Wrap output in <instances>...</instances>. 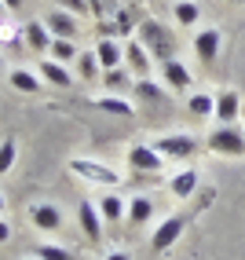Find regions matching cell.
Segmentation results:
<instances>
[{"label": "cell", "mask_w": 245, "mask_h": 260, "mask_svg": "<svg viewBox=\"0 0 245 260\" xmlns=\"http://www.w3.org/2000/svg\"><path fill=\"white\" fill-rule=\"evenodd\" d=\"M139 29V41H143V48L150 51L154 59H176V48H180V41H176V33H172L168 26H161L157 19H143L135 26Z\"/></svg>", "instance_id": "1"}, {"label": "cell", "mask_w": 245, "mask_h": 260, "mask_svg": "<svg viewBox=\"0 0 245 260\" xmlns=\"http://www.w3.org/2000/svg\"><path fill=\"white\" fill-rule=\"evenodd\" d=\"M150 143H154V150L161 154L165 161H190L201 150V143L194 140V136H187V132H168V136H157V140H150Z\"/></svg>", "instance_id": "2"}, {"label": "cell", "mask_w": 245, "mask_h": 260, "mask_svg": "<svg viewBox=\"0 0 245 260\" xmlns=\"http://www.w3.org/2000/svg\"><path fill=\"white\" fill-rule=\"evenodd\" d=\"M69 172L81 176V180H88V183L107 187V190H117V183L125 180L114 165H102V161H92V158H69Z\"/></svg>", "instance_id": "3"}, {"label": "cell", "mask_w": 245, "mask_h": 260, "mask_svg": "<svg viewBox=\"0 0 245 260\" xmlns=\"http://www.w3.org/2000/svg\"><path fill=\"white\" fill-rule=\"evenodd\" d=\"M205 147L213 154H220V158H241L245 154V132L238 125H216L213 132H208Z\"/></svg>", "instance_id": "4"}, {"label": "cell", "mask_w": 245, "mask_h": 260, "mask_svg": "<svg viewBox=\"0 0 245 260\" xmlns=\"http://www.w3.org/2000/svg\"><path fill=\"white\" fill-rule=\"evenodd\" d=\"M183 228H187V216H183V213L165 216L161 223H157V231L150 235V249H154V253H165L168 246H176L180 235H183Z\"/></svg>", "instance_id": "5"}, {"label": "cell", "mask_w": 245, "mask_h": 260, "mask_svg": "<svg viewBox=\"0 0 245 260\" xmlns=\"http://www.w3.org/2000/svg\"><path fill=\"white\" fill-rule=\"evenodd\" d=\"M128 169L147 172V176H157V172L165 169V158L154 150V143H135V147H128Z\"/></svg>", "instance_id": "6"}, {"label": "cell", "mask_w": 245, "mask_h": 260, "mask_svg": "<svg viewBox=\"0 0 245 260\" xmlns=\"http://www.w3.org/2000/svg\"><path fill=\"white\" fill-rule=\"evenodd\" d=\"M77 223H81V231H84V238H88L92 246L102 242V213H99V202L81 198L77 202Z\"/></svg>", "instance_id": "7"}, {"label": "cell", "mask_w": 245, "mask_h": 260, "mask_svg": "<svg viewBox=\"0 0 245 260\" xmlns=\"http://www.w3.org/2000/svg\"><path fill=\"white\" fill-rule=\"evenodd\" d=\"M44 26L51 29V37H62V41H77V33H81L77 15L66 11V8H51V11L44 15Z\"/></svg>", "instance_id": "8"}, {"label": "cell", "mask_w": 245, "mask_h": 260, "mask_svg": "<svg viewBox=\"0 0 245 260\" xmlns=\"http://www.w3.org/2000/svg\"><path fill=\"white\" fill-rule=\"evenodd\" d=\"M161 77H165V88L176 95V92H190V84H194V77H190V70L180 62V59H165L161 62Z\"/></svg>", "instance_id": "9"}, {"label": "cell", "mask_w": 245, "mask_h": 260, "mask_svg": "<svg viewBox=\"0 0 245 260\" xmlns=\"http://www.w3.org/2000/svg\"><path fill=\"white\" fill-rule=\"evenodd\" d=\"M125 66L135 74V77H150V70H154V55L143 48V41H128L125 44Z\"/></svg>", "instance_id": "10"}, {"label": "cell", "mask_w": 245, "mask_h": 260, "mask_svg": "<svg viewBox=\"0 0 245 260\" xmlns=\"http://www.w3.org/2000/svg\"><path fill=\"white\" fill-rule=\"evenodd\" d=\"M29 220H33V228H37V231H48L51 235V231L62 228V209H59L55 202H37L29 209Z\"/></svg>", "instance_id": "11"}, {"label": "cell", "mask_w": 245, "mask_h": 260, "mask_svg": "<svg viewBox=\"0 0 245 260\" xmlns=\"http://www.w3.org/2000/svg\"><path fill=\"white\" fill-rule=\"evenodd\" d=\"M238 114H241V95L234 92V88H223V92H216V121L220 125H238Z\"/></svg>", "instance_id": "12"}, {"label": "cell", "mask_w": 245, "mask_h": 260, "mask_svg": "<svg viewBox=\"0 0 245 260\" xmlns=\"http://www.w3.org/2000/svg\"><path fill=\"white\" fill-rule=\"evenodd\" d=\"M220 29H213V26H201L198 33H194V55L201 59V62H216V55H220Z\"/></svg>", "instance_id": "13"}, {"label": "cell", "mask_w": 245, "mask_h": 260, "mask_svg": "<svg viewBox=\"0 0 245 260\" xmlns=\"http://www.w3.org/2000/svg\"><path fill=\"white\" fill-rule=\"evenodd\" d=\"M37 74H41L44 84H51V88H69V84H74V74H69L66 62H59V59H41Z\"/></svg>", "instance_id": "14"}, {"label": "cell", "mask_w": 245, "mask_h": 260, "mask_svg": "<svg viewBox=\"0 0 245 260\" xmlns=\"http://www.w3.org/2000/svg\"><path fill=\"white\" fill-rule=\"evenodd\" d=\"M198 183H201V172H198V169H180L176 176L168 180V194L180 198V202H187V198L198 190Z\"/></svg>", "instance_id": "15"}, {"label": "cell", "mask_w": 245, "mask_h": 260, "mask_svg": "<svg viewBox=\"0 0 245 260\" xmlns=\"http://www.w3.org/2000/svg\"><path fill=\"white\" fill-rule=\"evenodd\" d=\"M95 55L102 70H114V66H125V48L117 44V37H99L95 44Z\"/></svg>", "instance_id": "16"}, {"label": "cell", "mask_w": 245, "mask_h": 260, "mask_svg": "<svg viewBox=\"0 0 245 260\" xmlns=\"http://www.w3.org/2000/svg\"><path fill=\"white\" fill-rule=\"evenodd\" d=\"M99 213H102V223H121L128 216V202L117 194V190H107L99 198Z\"/></svg>", "instance_id": "17"}, {"label": "cell", "mask_w": 245, "mask_h": 260, "mask_svg": "<svg viewBox=\"0 0 245 260\" xmlns=\"http://www.w3.org/2000/svg\"><path fill=\"white\" fill-rule=\"evenodd\" d=\"M22 37H26V44L33 48V51H51V29L44 26V19H33V22H26V29H22Z\"/></svg>", "instance_id": "18"}, {"label": "cell", "mask_w": 245, "mask_h": 260, "mask_svg": "<svg viewBox=\"0 0 245 260\" xmlns=\"http://www.w3.org/2000/svg\"><path fill=\"white\" fill-rule=\"evenodd\" d=\"M95 110H102V114H114V117H135V107L128 99H121V95H95Z\"/></svg>", "instance_id": "19"}, {"label": "cell", "mask_w": 245, "mask_h": 260, "mask_svg": "<svg viewBox=\"0 0 245 260\" xmlns=\"http://www.w3.org/2000/svg\"><path fill=\"white\" fill-rule=\"evenodd\" d=\"M150 216H154V202H150L147 194L128 198V223H132V228H143Z\"/></svg>", "instance_id": "20"}, {"label": "cell", "mask_w": 245, "mask_h": 260, "mask_svg": "<svg viewBox=\"0 0 245 260\" xmlns=\"http://www.w3.org/2000/svg\"><path fill=\"white\" fill-rule=\"evenodd\" d=\"M187 110L194 114V117H213L216 114V95L213 92H190V99H187Z\"/></svg>", "instance_id": "21"}, {"label": "cell", "mask_w": 245, "mask_h": 260, "mask_svg": "<svg viewBox=\"0 0 245 260\" xmlns=\"http://www.w3.org/2000/svg\"><path fill=\"white\" fill-rule=\"evenodd\" d=\"M8 84H11L15 92H41L44 88L41 74H33V70H11L8 74Z\"/></svg>", "instance_id": "22"}, {"label": "cell", "mask_w": 245, "mask_h": 260, "mask_svg": "<svg viewBox=\"0 0 245 260\" xmlns=\"http://www.w3.org/2000/svg\"><path fill=\"white\" fill-rule=\"evenodd\" d=\"M201 19V8L194 4V0H176V22L183 26V29H190Z\"/></svg>", "instance_id": "23"}, {"label": "cell", "mask_w": 245, "mask_h": 260, "mask_svg": "<svg viewBox=\"0 0 245 260\" xmlns=\"http://www.w3.org/2000/svg\"><path fill=\"white\" fill-rule=\"evenodd\" d=\"M15 161H19V143L8 136V140H0V176H8L15 169Z\"/></svg>", "instance_id": "24"}, {"label": "cell", "mask_w": 245, "mask_h": 260, "mask_svg": "<svg viewBox=\"0 0 245 260\" xmlns=\"http://www.w3.org/2000/svg\"><path fill=\"white\" fill-rule=\"evenodd\" d=\"M99 70H102V66H99V55H95V51H81V55H77V74H81L84 81H92Z\"/></svg>", "instance_id": "25"}, {"label": "cell", "mask_w": 245, "mask_h": 260, "mask_svg": "<svg viewBox=\"0 0 245 260\" xmlns=\"http://www.w3.org/2000/svg\"><path fill=\"white\" fill-rule=\"evenodd\" d=\"M51 59H59V62H77V48H74V41L55 37V41H51Z\"/></svg>", "instance_id": "26"}, {"label": "cell", "mask_w": 245, "mask_h": 260, "mask_svg": "<svg viewBox=\"0 0 245 260\" xmlns=\"http://www.w3.org/2000/svg\"><path fill=\"white\" fill-rule=\"evenodd\" d=\"M37 260H77L66 246H51V242H41L37 246Z\"/></svg>", "instance_id": "27"}, {"label": "cell", "mask_w": 245, "mask_h": 260, "mask_svg": "<svg viewBox=\"0 0 245 260\" xmlns=\"http://www.w3.org/2000/svg\"><path fill=\"white\" fill-rule=\"evenodd\" d=\"M102 84L114 92H121L128 84V66H114V70H102Z\"/></svg>", "instance_id": "28"}, {"label": "cell", "mask_w": 245, "mask_h": 260, "mask_svg": "<svg viewBox=\"0 0 245 260\" xmlns=\"http://www.w3.org/2000/svg\"><path fill=\"white\" fill-rule=\"evenodd\" d=\"M135 92L143 95V99H154V103L165 99V88H161V84H154L150 77H135Z\"/></svg>", "instance_id": "29"}, {"label": "cell", "mask_w": 245, "mask_h": 260, "mask_svg": "<svg viewBox=\"0 0 245 260\" xmlns=\"http://www.w3.org/2000/svg\"><path fill=\"white\" fill-rule=\"evenodd\" d=\"M59 4L66 11H74V15H88L92 11V0H59Z\"/></svg>", "instance_id": "30"}, {"label": "cell", "mask_w": 245, "mask_h": 260, "mask_svg": "<svg viewBox=\"0 0 245 260\" xmlns=\"http://www.w3.org/2000/svg\"><path fill=\"white\" fill-rule=\"evenodd\" d=\"M11 238V223L4 220V216H0V246H4V242Z\"/></svg>", "instance_id": "31"}, {"label": "cell", "mask_w": 245, "mask_h": 260, "mask_svg": "<svg viewBox=\"0 0 245 260\" xmlns=\"http://www.w3.org/2000/svg\"><path fill=\"white\" fill-rule=\"evenodd\" d=\"M102 260H132L125 249H114V253H107V256H102Z\"/></svg>", "instance_id": "32"}, {"label": "cell", "mask_w": 245, "mask_h": 260, "mask_svg": "<svg viewBox=\"0 0 245 260\" xmlns=\"http://www.w3.org/2000/svg\"><path fill=\"white\" fill-rule=\"evenodd\" d=\"M4 8H8V11H19V8H22V0H4Z\"/></svg>", "instance_id": "33"}, {"label": "cell", "mask_w": 245, "mask_h": 260, "mask_svg": "<svg viewBox=\"0 0 245 260\" xmlns=\"http://www.w3.org/2000/svg\"><path fill=\"white\" fill-rule=\"evenodd\" d=\"M0 213H4V190H0Z\"/></svg>", "instance_id": "34"}, {"label": "cell", "mask_w": 245, "mask_h": 260, "mask_svg": "<svg viewBox=\"0 0 245 260\" xmlns=\"http://www.w3.org/2000/svg\"><path fill=\"white\" fill-rule=\"evenodd\" d=\"M4 11H8V8H4V0H0V15H4Z\"/></svg>", "instance_id": "35"}, {"label": "cell", "mask_w": 245, "mask_h": 260, "mask_svg": "<svg viewBox=\"0 0 245 260\" xmlns=\"http://www.w3.org/2000/svg\"><path fill=\"white\" fill-rule=\"evenodd\" d=\"M231 4H245V0H231Z\"/></svg>", "instance_id": "36"}, {"label": "cell", "mask_w": 245, "mask_h": 260, "mask_svg": "<svg viewBox=\"0 0 245 260\" xmlns=\"http://www.w3.org/2000/svg\"><path fill=\"white\" fill-rule=\"evenodd\" d=\"M0 66H4V55H0Z\"/></svg>", "instance_id": "37"}]
</instances>
